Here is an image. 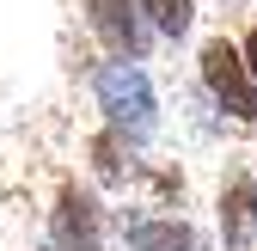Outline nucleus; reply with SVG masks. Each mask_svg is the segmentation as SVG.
I'll return each mask as SVG.
<instances>
[{"label": "nucleus", "mask_w": 257, "mask_h": 251, "mask_svg": "<svg viewBox=\"0 0 257 251\" xmlns=\"http://www.w3.org/2000/svg\"><path fill=\"white\" fill-rule=\"evenodd\" d=\"M122 239L128 251H208L202 233L178 214H122Z\"/></svg>", "instance_id": "obj_5"}, {"label": "nucleus", "mask_w": 257, "mask_h": 251, "mask_svg": "<svg viewBox=\"0 0 257 251\" xmlns=\"http://www.w3.org/2000/svg\"><path fill=\"white\" fill-rule=\"evenodd\" d=\"M43 251H104L98 245V202H92V190H80V184H61L55 190Z\"/></svg>", "instance_id": "obj_3"}, {"label": "nucleus", "mask_w": 257, "mask_h": 251, "mask_svg": "<svg viewBox=\"0 0 257 251\" xmlns=\"http://www.w3.org/2000/svg\"><path fill=\"white\" fill-rule=\"evenodd\" d=\"M92 172H98L104 184H122L128 172H135V166L122 160V135H116V129H104L98 141H92Z\"/></svg>", "instance_id": "obj_8"}, {"label": "nucleus", "mask_w": 257, "mask_h": 251, "mask_svg": "<svg viewBox=\"0 0 257 251\" xmlns=\"http://www.w3.org/2000/svg\"><path fill=\"white\" fill-rule=\"evenodd\" d=\"M135 7L147 13V25L159 37H184V31L196 25V0H135Z\"/></svg>", "instance_id": "obj_7"}, {"label": "nucleus", "mask_w": 257, "mask_h": 251, "mask_svg": "<svg viewBox=\"0 0 257 251\" xmlns=\"http://www.w3.org/2000/svg\"><path fill=\"white\" fill-rule=\"evenodd\" d=\"M196 68H202L208 98L227 110V116L257 122V80H251V68H245L239 43H227V37H208V43H202V55H196Z\"/></svg>", "instance_id": "obj_2"}, {"label": "nucleus", "mask_w": 257, "mask_h": 251, "mask_svg": "<svg viewBox=\"0 0 257 251\" xmlns=\"http://www.w3.org/2000/svg\"><path fill=\"white\" fill-rule=\"evenodd\" d=\"M220 239H227V251H245L257 239V178L251 172H227V184H220Z\"/></svg>", "instance_id": "obj_6"}, {"label": "nucleus", "mask_w": 257, "mask_h": 251, "mask_svg": "<svg viewBox=\"0 0 257 251\" xmlns=\"http://www.w3.org/2000/svg\"><path fill=\"white\" fill-rule=\"evenodd\" d=\"M86 25L98 31V43L116 61H135L147 49V25H141V7H135V0H86Z\"/></svg>", "instance_id": "obj_4"}, {"label": "nucleus", "mask_w": 257, "mask_h": 251, "mask_svg": "<svg viewBox=\"0 0 257 251\" xmlns=\"http://www.w3.org/2000/svg\"><path fill=\"white\" fill-rule=\"evenodd\" d=\"M239 55H245V68H251V80H257V25L245 31V43H239Z\"/></svg>", "instance_id": "obj_9"}, {"label": "nucleus", "mask_w": 257, "mask_h": 251, "mask_svg": "<svg viewBox=\"0 0 257 251\" xmlns=\"http://www.w3.org/2000/svg\"><path fill=\"white\" fill-rule=\"evenodd\" d=\"M92 92H98V110H104V122L128 141V135H147L153 129V80H147V68L141 61H104L98 74H92Z\"/></svg>", "instance_id": "obj_1"}]
</instances>
